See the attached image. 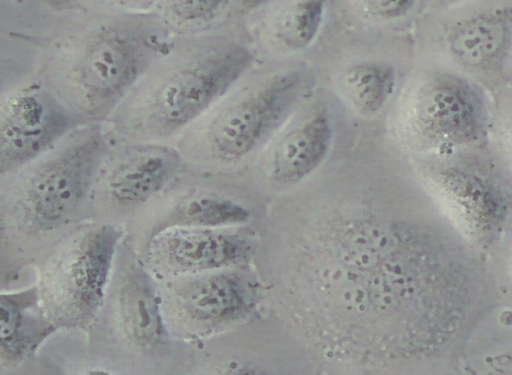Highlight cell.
Wrapping results in <instances>:
<instances>
[{"label":"cell","mask_w":512,"mask_h":375,"mask_svg":"<svg viewBox=\"0 0 512 375\" xmlns=\"http://www.w3.org/2000/svg\"><path fill=\"white\" fill-rule=\"evenodd\" d=\"M417 0H360V4L369 16L393 21L408 15L415 7Z\"/></svg>","instance_id":"44dd1931"},{"label":"cell","mask_w":512,"mask_h":375,"mask_svg":"<svg viewBox=\"0 0 512 375\" xmlns=\"http://www.w3.org/2000/svg\"><path fill=\"white\" fill-rule=\"evenodd\" d=\"M332 136L326 109H311L272 144L267 160L270 178L290 185L311 174L326 158Z\"/></svg>","instance_id":"4fadbf2b"},{"label":"cell","mask_w":512,"mask_h":375,"mask_svg":"<svg viewBox=\"0 0 512 375\" xmlns=\"http://www.w3.org/2000/svg\"><path fill=\"white\" fill-rule=\"evenodd\" d=\"M438 13L426 60L471 78L490 94L512 82V0H470Z\"/></svg>","instance_id":"52a82bcc"},{"label":"cell","mask_w":512,"mask_h":375,"mask_svg":"<svg viewBox=\"0 0 512 375\" xmlns=\"http://www.w3.org/2000/svg\"><path fill=\"white\" fill-rule=\"evenodd\" d=\"M492 96L471 78L425 60L406 83L395 109L399 140L418 155L489 143Z\"/></svg>","instance_id":"277c9868"},{"label":"cell","mask_w":512,"mask_h":375,"mask_svg":"<svg viewBox=\"0 0 512 375\" xmlns=\"http://www.w3.org/2000/svg\"><path fill=\"white\" fill-rule=\"evenodd\" d=\"M324 12V0H293L274 22L272 37L285 49H304L316 38Z\"/></svg>","instance_id":"ac0fdd59"},{"label":"cell","mask_w":512,"mask_h":375,"mask_svg":"<svg viewBox=\"0 0 512 375\" xmlns=\"http://www.w3.org/2000/svg\"><path fill=\"white\" fill-rule=\"evenodd\" d=\"M169 309L187 332L207 334L241 315L248 292L238 278L227 274L202 275L171 288Z\"/></svg>","instance_id":"7c38bea8"},{"label":"cell","mask_w":512,"mask_h":375,"mask_svg":"<svg viewBox=\"0 0 512 375\" xmlns=\"http://www.w3.org/2000/svg\"><path fill=\"white\" fill-rule=\"evenodd\" d=\"M56 328L46 315L38 289L2 293L0 339L2 364L23 360Z\"/></svg>","instance_id":"9a60e30c"},{"label":"cell","mask_w":512,"mask_h":375,"mask_svg":"<svg viewBox=\"0 0 512 375\" xmlns=\"http://www.w3.org/2000/svg\"><path fill=\"white\" fill-rule=\"evenodd\" d=\"M510 70H511V80H512V56H511V66H510Z\"/></svg>","instance_id":"d4e9b609"},{"label":"cell","mask_w":512,"mask_h":375,"mask_svg":"<svg viewBox=\"0 0 512 375\" xmlns=\"http://www.w3.org/2000/svg\"><path fill=\"white\" fill-rule=\"evenodd\" d=\"M239 9L250 11L266 3L268 0H235Z\"/></svg>","instance_id":"cb8c5ba5"},{"label":"cell","mask_w":512,"mask_h":375,"mask_svg":"<svg viewBox=\"0 0 512 375\" xmlns=\"http://www.w3.org/2000/svg\"><path fill=\"white\" fill-rule=\"evenodd\" d=\"M121 231L102 224L77 232L50 257L38 289L56 327L83 328L100 310Z\"/></svg>","instance_id":"ba28073f"},{"label":"cell","mask_w":512,"mask_h":375,"mask_svg":"<svg viewBox=\"0 0 512 375\" xmlns=\"http://www.w3.org/2000/svg\"><path fill=\"white\" fill-rule=\"evenodd\" d=\"M252 62V52L226 36H175L105 124L117 139L173 143Z\"/></svg>","instance_id":"3957f363"},{"label":"cell","mask_w":512,"mask_h":375,"mask_svg":"<svg viewBox=\"0 0 512 375\" xmlns=\"http://www.w3.org/2000/svg\"><path fill=\"white\" fill-rule=\"evenodd\" d=\"M301 71L275 74L250 89L228 93L173 142L190 169L232 163L264 143L289 117L305 93Z\"/></svg>","instance_id":"8992f818"},{"label":"cell","mask_w":512,"mask_h":375,"mask_svg":"<svg viewBox=\"0 0 512 375\" xmlns=\"http://www.w3.org/2000/svg\"><path fill=\"white\" fill-rule=\"evenodd\" d=\"M115 12L152 11L159 0H100Z\"/></svg>","instance_id":"7402d4cb"},{"label":"cell","mask_w":512,"mask_h":375,"mask_svg":"<svg viewBox=\"0 0 512 375\" xmlns=\"http://www.w3.org/2000/svg\"><path fill=\"white\" fill-rule=\"evenodd\" d=\"M7 77L1 80V178L37 159L83 126L34 73L10 72Z\"/></svg>","instance_id":"9c48e42d"},{"label":"cell","mask_w":512,"mask_h":375,"mask_svg":"<svg viewBox=\"0 0 512 375\" xmlns=\"http://www.w3.org/2000/svg\"><path fill=\"white\" fill-rule=\"evenodd\" d=\"M174 37L153 10L112 12L15 43L13 66L38 76L81 125L106 123Z\"/></svg>","instance_id":"7a4b0ae2"},{"label":"cell","mask_w":512,"mask_h":375,"mask_svg":"<svg viewBox=\"0 0 512 375\" xmlns=\"http://www.w3.org/2000/svg\"><path fill=\"white\" fill-rule=\"evenodd\" d=\"M397 71L386 61H363L349 66L341 76V89L350 105L365 116L382 110L394 95Z\"/></svg>","instance_id":"e0dca14e"},{"label":"cell","mask_w":512,"mask_h":375,"mask_svg":"<svg viewBox=\"0 0 512 375\" xmlns=\"http://www.w3.org/2000/svg\"><path fill=\"white\" fill-rule=\"evenodd\" d=\"M111 143L105 123L83 125L46 153L2 177V203L36 231L56 229L91 202L97 170Z\"/></svg>","instance_id":"5b68a950"},{"label":"cell","mask_w":512,"mask_h":375,"mask_svg":"<svg viewBox=\"0 0 512 375\" xmlns=\"http://www.w3.org/2000/svg\"><path fill=\"white\" fill-rule=\"evenodd\" d=\"M248 243L239 234L172 226L152 239L151 260L171 273H201L229 266L248 255Z\"/></svg>","instance_id":"8fae6325"},{"label":"cell","mask_w":512,"mask_h":375,"mask_svg":"<svg viewBox=\"0 0 512 375\" xmlns=\"http://www.w3.org/2000/svg\"><path fill=\"white\" fill-rule=\"evenodd\" d=\"M118 311L124 334L146 353L160 350L167 332L154 286L139 266H129L122 276Z\"/></svg>","instance_id":"5bb4252c"},{"label":"cell","mask_w":512,"mask_h":375,"mask_svg":"<svg viewBox=\"0 0 512 375\" xmlns=\"http://www.w3.org/2000/svg\"><path fill=\"white\" fill-rule=\"evenodd\" d=\"M309 241L298 262L306 306L356 352L420 347L448 320L450 271L421 232L376 214L328 215Z\"/></svg>","instance_id":"6da1fadb"},{"label":"cell","mask_w":512,"mask_h":375,"mask_svg":"<svg viewBox=\"0 0 512 375\" xmlns=\"http://www.w3.org/2000/svg\"><path fill=\"white\" fill-rule=\"evenodd\" d=\"M227 3L228 0H159L153 11L174 36H188L207 32Z\"/></svg>","instance_id":"d6986e66"},{"label":"cell","mask_w":512,"mask_h":375,"mask_svg":"<svg viewBox=\"0 0 512 375\" xmlns=\"http://www.w3.org/2000/svg\"><path fill=\"white\" fill-rule=\"evenodd\" d=\"M198 182L189 178L186 168L170 186L176 199L168 227H212L244 219L246 211L243 208L228 198L207 191Z\"/></svg>","instance_id":"2e32d148"},{"label":"cell","mask_w":512,"mask_h":375,"mask_svg":"<svg viewBox=\"0 0 512 375\" xmlns=\"http://www.w3.org/2000/svg\"><path fill=\"white\" fill-rule=\"evenodd\" d=\"M470 0H430L433 9L440 11Z\"/></svg>","instance_id":"603a6c76"},{"label":"cell","mask_w":512,"mask_h":375,"mask_svg":"<svg viewBox=\"0 0 512 375\" xmlns=\"http://www.w3.org/2000/svg\"><path fill=\"white\" fill-rule=\"evenodd\" d=\"M186 168L173 143L123 140L111 135L91 201L120 209L138 207L165 193Z\"/></svg>","instance_id":"30bf717a"},{"label":"cell","mask_w":512,"mask_h":375,"mask_svg":"<svg viewBox=\"0 0 512 375\" xmlns=\"http://www.w3.org/2000/svg\"><path fill=\"white\" fill-rule=\"evenodd\" d=\"M492 96V123L489 142L512 175V82Z\"/></svg>","instance_id":"ffe728a7"}]
</instances>
